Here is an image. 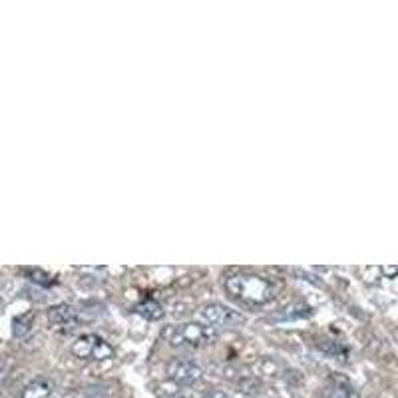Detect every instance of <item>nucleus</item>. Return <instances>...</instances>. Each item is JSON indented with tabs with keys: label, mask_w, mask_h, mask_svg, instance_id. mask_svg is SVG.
<instances>
[{
	"label": "nucleus",
	"mask_w": 398,
	"mask_h": 398,
	"mask_svg": "<svg viewBox=\"0 0 398 398\" xmlns=\"http://www.w3.org/2000/svg\"><path fill=\"white\" fill-rule=\"evenodd\" d=\"M223 289L229 299L243 307H265L275 299V285L269 279L249 271L227 275L223 279Z\"/></svg>",
	"instance_id": "nucleus-1"
},
{
	"label": "nucleus",
	"mask_w": 398,
	"mask_h": 398,
	"mask_svg": "<svg viewBox=\"0 0 398 398\" xmlns=\"http://www.w3.org/2000/svg\"><path fill=\"white\" fill-rule=\"evenodd\" d=\"M161 336L175 349H199V347L211 345L219 336V333L215 327H209V325L183 323V325L168 327Z\"/></svg>",
	"instance_id": "nucleus-2"
},
{
	"label": "nucleus",
	"mask_w": 398,
	"mask_h": 398,
	"mask_svg": "<svg viewBox=\"0 0 398 398\" xmlns=\"http://www.w3.org/2000/svg\"><path fill=\"white\" fill-rule=\"evenodd\" d=\"M72 354L82 361H92V363H102L114 359V349L110 345L98 336V334H82L72 343Z\"/></svg>",
	"instance_id": "nucleus-3"
},
{
	"label": "nucleus",
	"mask_w": 398,
	"mask_h": 398,
	"mask_svg": "<svg viewBox=\"0 0 398 398\" xmlns=\"http://www.w3.org/2000/svg\"><path fill=\"white\" fill-rule=\"evenodd\" d=\"M199 317L203 318L207 325H215V327H237L245 323V317L239 311L221 302H209L206 307H201Z\"/></svg>",
	"instance_id": "nucleus-4"
},
{
	"label": "nucleus",
	"mask_w": 398,
	"mask_h": 398,
	"mask_svg": "<svg viewBox=\"0 0 398 398\" xmlns=\"http://www.w3.org/2000/svg\"><path fill=\"white\" fill-rule=\"evenodd\" d=\"M168 377L181 386H193L203 379V370L191 361H172L168 365Z\"/></svg>",
	"instance_id": "nucleus-5"
},
{
	"label": "nucleus",
	"mask_w": 398,
	"mask_h": 398,
	"mask_svg": "<svg viewBox=\"0 0 398 398\" xmlns=\"http://www.w3.org/2000/svg\"><path fill=\"white\" fill-rule=\"evenodd\" d=\"M78 318V311L68 305V302H60L48 309V320L56 327H64V325H72Z\"/></svg>",
	"instance_id": "nucleus-6"
},
{
	"label": "nucleus",
	"mask_w": 398,
	"mask_h": 398,
	"mask_svg": "<svg viewBox=\"0 0 398 398\" xmlns=\"http://www.w3.org/2000/svg\"><path fill=\"white\" fill-rule=\"evenodd\" d=\"M54 392V384L46 379H36L22 390V398H50Z\"/></svg>",
	"instance_id": "nucleus-7"
},
{
	"label": "nucleus",
	"mask_w": 398,
	"mask_h": 398,
	"mask_svg": "<svg viewBox=\"0 0 398 398\" xmlns=\"http://www.w3.org/2000/svg\"><path fill=\"white\" fill-rule=\"evenodd\" d=\"M136 313L142 315L143 318H147V320H159V318L163 317V307L158 301H154V299H147V301H142L140 305H136Z\"/></svg>",
	"instance_id": "nucleus-8"
},
{
	"label": "nucleus",
	"mask_w": 398,
	"mask_h": 398,
	"mask_svg": "<svg viewBox=\"0 0 398 398\" xmlns=\"http://www.w3.org/2000/svg\"><path fill=\"white\" fill-rule=\"evenodd\" d=\"M32 323H34V313H26V315L16 317L15 323H12V334H15V336L28 334L32 329Z\"/></svg>",
	"instance_id": "nucleus-9"
},
{
	"label": "nucleus",
	"mask_w": 398,
	"mask_h": 398,
	"mask_svg": "<svg viewBox=\"0 0 398 398\" xmlns=\"http://www.w3.org/2000/svg\"><path fill=\"white\" fill-rule=\"evenodd\" d=\"M325 398H354V392H352V386H349L347 382H338L325 395Z\"/></svg>",
	"instance_id": "nucleus-10"
},
{
	"label": "nucleus",
	"mask_w": 398,
	"mask_h": 398,
	"mask_svg": "<svg viewBox=\"0 0 398 398\" xmlns=\"http://www.w3.org/2000/svg\"><path fill=\"white\" fill-rule=\"evenodd\" d=\"M26 275L30 277V281H34V283H40V285H48V283H50V277H48L44 271L26 269Z\"/></svg>",
	"instance_id": "nucleus-11"
},
{
	"label": "nucleus",
	"mask_w": 398,
	"mask_h": 398,
	"mask_svg": "<svg viewBox=\"0 0 398 398\" xmlns=\"http://www.w3.org/2000/svg\"><path fill=\"white\" fill-rule=\"evenodd\" d=\"M206 398H229L225 392H221V390H211L209 395H206Z\"/></svg>",
	"instance_id": "nucleus-12"
}]
</instances>
